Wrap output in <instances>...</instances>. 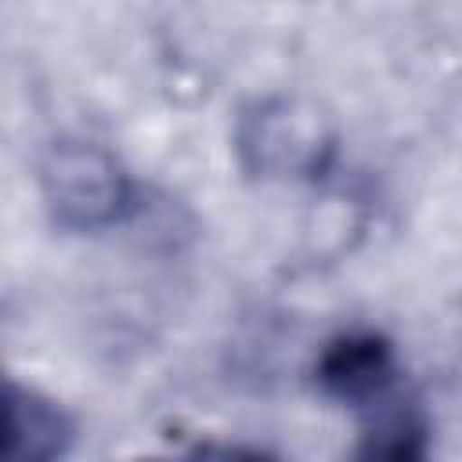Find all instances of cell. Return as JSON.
Returning <instances> with one entry per match:
<instances>
[{
	"label": "cell",
	"mask_w": 462,
	"mask_h": 462,
	"mask_svg": "<svg viewBox=\"0 0 462 462\" xmlns=\"http://www.w3.org/2000/svg\"><path fill=\"white\" fill-rule=\"evenodd\" d=\"M47 191L65 224L97 227L119 217L126 199L123 173L116 162L90 144H61L47 162Z\"/></svg>",
	"instance_id": "1"
},
{
	"label": "cell",
	"mask_w": 462,
	"mask_h": 462,
	"mask_svg": "<svg viewBox=\"0 0 462 462\" xmlns=\"http://www.w3.org/2000/svg\"><path fill=\"white\" fill-rule=\"evenodd\" d=\"M321 379L343 401H383L393 383V361L375 339H346L328 350Z\"/></svg>",
	"instance_id": "2"
},
{
	"label": "cell",
	"mask_w": 462,
	"mask_h": 462,
	"mask_svg": "<svg viewBox=\"0 0 462 462\" xmlns=\"http://www.w3.org/2000/svg\"><path fill=\"white\" fill-rule=\"evenodd\" d=\"M11 455L14 458H47V455H58L65 448V422L61 415L36 401V397H14V408H11Z\"/></svg>",
	"instance_id": "3"
}]
</instances>
